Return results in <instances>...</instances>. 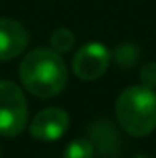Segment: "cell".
Here are the masks:
<instances>
[{
    "instance_id": "ba28073f",
    "label": "cell",
    "mask_w": 156,
    "mask_h": 158,
    "mask_svg": "<svg viewBox=\"0 0 156 158\" xmlns=\"http://www.w3.org/2000/svg\"><path fill=\"white\" fill-rule=\"evenodd\" d=\"M63 158H94V143L86 138H76L66 145Z\"/></svg>"
},
{
    "instance_id": "6da1fadb",
    "label": "cell",
    "mask_w": 156,
    "mask_h": 158,
    "mask_svg": "<svg viewBox=\"0 0 156 158\" xmlns=\"http://www.w3.org/2000/svg\"><path fill=\"white\" fill-rule=\"evenodd\" d=\"M18 76L26 90L42 99L59 96L68 83L66 64L61 53L51 48L31 50L22 59L18 66Z\"/></svg>"
},
{
    "instance_id": "5b68a950",
    "label": "cell",
    "mask_w": 156,
    "mask_h": 158,
    "mask_svg": "<svg viewBox=\"0 0 156 158\" xmlns=\"http://www.w3.org/2000/svg\"><path fill=\"white\" fill-rule=\"evenodd\" d=\"M68 123H70L68 114L63 109L50 107V109H44L35 114V118L30 125V132L37 140L51 142V140H59L66 132Z\"/></svg>"
},
{
    "instance_id": "52a82bcc",
    "label": "cell",
    "mask_w": 156,
    "mask_h": 158,
    "mask_svg": "<svg viewBox=\"0 0 156 158\" xmlns=\"http://www.w3.org/2000/svg\"><path fill=\"white\" fill-rule=\"evenodd\" d=\"M50 44H51V50H55L57 53H66L74 48L76 44V35L72 30L68 28H59L51 33L50 37Z\"/></svg>"
},
{
    "instance_id": "3957f363",
    "label": "cell",
    "mask_w": 156,
    "mask_h": 158,
    "mask_svg": "<svg viewBox=\"0 0 156 158\" xmlns=\"http://www.w3.org/2000/svg\"><path fill=\"white\" fill-rule=\"evenodd\" d=\"M28 121V105L24 92L13 81H0V134L18 136Z\"/></svg>"
},
{
    "instance_id": "9c48e42d",
    "label": "cell",
    "mask_w": 156,
    "mask_h": 158,
    "mask_svg": "<svg viewBox=\"0 0 156 158\" xmlns=\"http://www.w3.org/2000/svg\"><path fill=\"white\" fill-rule=\"evenodd\" d=\"M136 59V50L130 44H123L116 50V61L121 66H130Z\"/></svg>"
},
{
    "instance_id": "277c9868",
    "label": "cell",
    "mask_w": 156,
    "mask_h": 158,
    "mask_svg": "<svg viewBox=\"0 0 156 158\" xmlns=\"http://www.w3.org/2000/svg\"><path fill=\"white\" fill-rule=\"evenodd\" d=\"M110 64V52L101 42L84 44L74 57V72L83 81H94L101 77Z\"/></svg>"
},
{
    "instance_id": "8992f818",
    "label": "cell",
    "mask_w": 156,
    "mask_h": 158,
    "mask_svg": "<svg viewBox=\"0 0 156 158\" xmlns=\"http://www.w3.org/2000/svg\"><path fill=\"white\" fill-rule=\"evenodd\" d=\"M28 30L15 19H0V61L15 59L28 46Z\"/></svg>"
},
{
    "instance_id": "7a4b0ae2",
    "label": "cell",
    "mask_w": 156,
    "mask_h": 158,
    "mask_svg": "<svg viewBox=\"0 0 156 158\" xmlns=\"http://www.w3.org/2000/svg\"><path fill=\"white\" fill-rule=\"evenodd\" d=\"M116 118L127 134L142 138L156 129V94L153 88L134 85L125 88L116 101Z\"/></svg>"
},
{
    "instance_id": "30bf717a",
    "label": "cell",
    "mask_w": 156,
    "mask_h": 158,
    "mask_svg": "<svg viewBox=\"0 0 156 158\" xmlns=\"http://www.w3.org/2000/svg\"><path fill=\"white\" fill-rule=\"evenodd\" d=\"M140 81L143 86H149V88H154L156 86V63H147L142 66V72H140Z\"/></svg>"
}]
</instances>
